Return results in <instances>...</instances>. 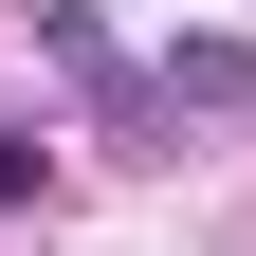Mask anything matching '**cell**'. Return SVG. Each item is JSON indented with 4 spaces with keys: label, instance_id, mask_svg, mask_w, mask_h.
<instances>
[{
    "label": "cell",
    "instance_id": "cell-1",
    "mask_svg": "<svg viewBox=\"0 0 256 256\" xmlns=\"http://www.w3.org/2000/svg\"><path fill=\"white\" fill-rule=\"evenodd\" d=\"M165 92H183V110H256V37H183Z\"/></svg>",
    "mask_w": 256,
    "mask_h": 256
},
{
    "label": "cell",
    "instance_id": "cell-2",
    "mask_svg": "<svg viewBox=\"0 0 256 256\" xmlns=\"http://www.w3.org/2000/svg\"><path fill=\"white\" fill-rule=\"evenodd\" d=\"M37 37L74 55V92H128V55H110V18H92V0H37Z\"/></svg>",
    "mask_w": 256,
    "mask_h": 256
},
{
    "label": "cell",
    "instance_id": "cell-3",
    "mask_svg": "<svg viewBox=\"0 0 256 256\" xmlns=\"http://www.w3.org/2000/svg\"><path fill=\"white\" fill-rule=\"evenodd\" d=\"M37 183H55V165H37V146H18V128H0V202H37Z\"/></svg>",
    "mask_w": 256,
    "mask_h": 256
}]
</instances>
